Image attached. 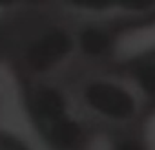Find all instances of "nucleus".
Here are the masks:
<instances>
[{
    "mask_svg": "<svg viewBox=\"0 0 155 150\" xmlns=\"http://www.w3.org/2000/svg\"><path fill=\"white\" fill-rule=\"evenodd\" d=\"M86 103L111 121H130L137 115L139 99L133 88L115 81H93L86 86Z\"/></svg>",
    "mask_w": 155,
    "mask_h": 150,
    "instance_id": "nucleus-1",
    "label": "nucleus"
},
{
    "mask_svg": "<svg viewBox=\"0 0 155 150\" xmlns=\"http://www.w3.org/2000/svg\"><path fill=\"white\" fill-rule=\"evenodd\" d=\"M131 86L135 94L148 101H155V59L140 60L131 70Z\"/></svg>",
    "mask_w": 155,
    "mask_h": 150,
    "instance_id": "nucleus-2",
    "label": "nucleus"
},
{
    "mask_svg": "<svg viewBox=\"0 0 155 150\" xmlns=\"http://www.w3.org/2000/svg\"><path fill=\"white\" fill-rule=\"evenodd\" d=\"M82 48L90 55H102L111 48V39L102 29H88L82 37Z\"/></svg>",
    "mask_w": 155,
    "mask_h": 150,
    "instance_id": "nucleus-3",
    "label": "nucleus"
},
{
    "mask_svg": "<svg viewBox=\"0 0 155 150\" xmlns=\"http://www.w3.org/2000/svg\"><path fill=\"white\" fill-rule=\"evenodd\" d=\"M113 150H150L146 141L140 139V137H135V135H130V137H122Z\"/></svg>",
    "mask_w": 155,
    "mask_h": 150,
    "instance_id": "nucleus-4",
    "label": "nucleus"
}]
</instances>
